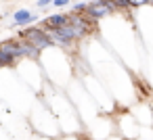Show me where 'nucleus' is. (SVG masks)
<instances>
[{"instance_id": "nucleus-13", "label": "nucleus", "mask_w": 153, "mask_h": 140, "mask_svg": "<svg viewBox=\"0 0 153 140\" xmlns=\"http://www.w3.org/2000/svg\"><path fill=\"white\" fill-rule=\"evenodd\" d=\"M69 25V13H55V15H48L42 19L40 27H44L46 32L51 29H59V27H65Z\"/></svg>"}, {"instance_id": "nucleus-20", "label": "nucleus", "mask_w": 153, "mask_h": 140, "mask_svg": "<svg viewBox=\"0 0 153 140\" xmlns=\"http://www.w3.org/2000/svg\"><path fill=\"white\" fill-rule=\"evenodd\" d=\"M67 4H69V0H55V4H53V7L61 9V7H67Z\"/></svg>"}, {"instance_id": "nucleus-22", "label": "nucleus", "mask_w": 153, "mask_h": 140, "mask_svg": "<svg viewBox=\"0 0 153 140\" xmlns=\"http://www.w3.org/2000/svg\"><path fill=\"white\" fill-rule=\"evenodd\" d=\"M82 136H84V140H88V136H86V132H82Z\"/></svg>"}, {"instance_id": "nucleus-14", "label": "nucleus", "mask_w": 153, "mask_h": 140, "mask_svg": "<svg viewBox=\"0 0 153 140\" xmlns=\"http://www.w3.org/2000/svg\"><path fill=\"white\" fill-rule=\"evenodd\" d=\"M86 15H88L90 19H94V21H101V19H105V17H111L113 13H111L105 4H101L99 0H97V2H90V4H88Z\"/></svg>"}, {"instance_id": "nucleus-17", "label": "nucleus", "mask_w": 153, "mask_h": 140, "mask_svg": "<svg viewBox=\"0 0 153 140\" xmlns=\"http://www.w3.org/2000/svg\"><path fill=\"white\" fill-rule=\"evenodd\" d=\"M0 140H15V138L7 132V127H4L2 123H0Z\"/></svg>"}, {"instance_id": "nucleus-10", "label": "nucleus", "mask_w": 153, "mask_h": 140, "mask_svg": "<svg viewBox=\"0 0 153 140\" xmlns=\"http://www.w3.org/2000/svg\"><path fill=\"white\" fill-rule=\"evenodd\" d=\"M19 38H25V40L32 42L38 50H46V48L55 46L51 34H48L44 27H40V25H30V27L21 29V32H19Z\"/></svg>"}, {"instance_id": "nucleus-6", "label": "nucleus", "mask_w": 153, "mask_h": 140, "mask_svg": "<svg viewBox=\"0 0 153 140\" xmlns=\"http://www.w3.org/2000/svg\"><path fill=\"white\" fill-rule=\"evenodd\" d=\"M0 123L7 127V132L15 138V140H32L34 138V130L30 125L27 115L19 113L17 109L0 102Z\"/></svg>"}, {"instance_id": "nucleus-16", "label": "nucleus", "mask_w": 153, "mask_h": 140, "mask_svg": "<svg viewBox=\"0 0 153 140\" xmlns=\"http://www.w3.org/2000/svg\"><path fill=\"white\" fill-rule=\"evenodd\" d=\"M147 4H149V0H130V7L132 9H143Z\"/></svg>"}, {"instance_id": "nucleus-12", "label": "nucleus", "mask_w": 153, "mask_h": 140, "mask_svg": "<svg viewBox=\"0 0 153 140\" xmlns=\"http://www.w3.org/2000/svg\"><path fill=\"white\" fill-rule=\"evenodd\" d=\"M36 21H38L36 13H32L30 9H17L13 13V19H11V25L9 27H25V25L36 23Z\"/></svg>"}, {"instance_id": "nucleus-21", "label": "nucleus", "mask_w": 153, "mask_h": 140, "mask_svg": "<svg viewBox=\"0 0 153 140\" xmlns=\"http://www.w3.org/2000/svg\"><path fill=\"white\" fill-rule=\"evenodd\" d=\"M32 140H59V138H51V136H40V134H34Z\"/></svg>"}, {"instance_id": "nucleus-15", "label": "nucleus", "mask_w": 153, "mask_h": 140, "mask_svg": "<svg viewBox=\"0 0 153 140\" xmlns=\"http://www.w3.org/2000/svg\"><path fill=\"white\" fill-rule=\"evenodd\" d=\"M113 2H115L117 11H128V9H132V7H130V0H113Z\"/></svg>"}, {"instance_id": "nucleus-5", "label": "nucleus", "mask_w": 153, "mask_h": 140, "mask_svg": "<svg viewBox=\"0 0 153 140\" xmlns=\"http://www.w3.org/2000/svg\"><path fill=\"white\" fill-rule=\"evenodd\" d=\"M30 119V125L34 130V134H40V136H51V138H61L63 132H61V125L57 121V117L53 115V111L44 105L42 98H38V102L34 105V109L30 111L27 115Z\"/></svg>"}, {"instance_id": "nucleus-18", "label": "nucleus", "mask_w": 153, "mask_h": 140, "mask_svg": "<svg viewBox=\"0 0 153 140\" xmlns=\"http://www.w3.org/2000/svg\"><path fill=\"white\" fill-rule=\"evenodd\" d=\"M59 140H84V136L82 134H63Z\"/></svg>"}, {"instance_id": "nucleus-7", "label": "nucleus", "mask_w": 153, "mask_h": 140, "mask_svg": "<svg viewBox=\"0 0 153 140\" xmlns=\"http://www.w3.org/2000/svg\"><path fill=\"white\" fill-rule=\"evenodd\" d=\"M13 69L21 77L23 84H27L38 96L42 94V90L46 86V75H44V69H42L40 61H36V59H21V61H17V65Z\"/></svg>"}, {"instance_id": "nucleus-8", "label": "nucleus", "mask_w": 153, "mask_h": 140, "mask_svg": "<svg viewBox=\"0 0 153 140\" xmlns=\"http://www.w3.org/2000/svg\"><path fill=\"white\" fill-rule=\"evenodd\" d=\"M86 136L88 140H109L111 136L117 134V127H115V117L109 115V113H101L97 119H92L88 125H86Z\"/></svg>"}, {"instance_id": "nucleus-11", "label": "nucleus", "mask_w": 153, "mask_h": 140, "mask_svg": "<svg viewBox=\"0 0 153 140\" xmlns=\"http://www.w3.org/2000/svg\"><path fill=\"white\" fill-rule=\"evenodd\" d=\"M130 113L136 117V121L140 125H153V105H149L147 100H138L130 107Z\"/></svg>"}, {"instance_id": "nucleus-4", "label": "nucleus", "mask_w": 153, "mask_h": 140, "mask_svg": "<svg viewBox=\"0 0 153 140\" xmlns=\"http://www.w3.org/2000/svg\"><path fill=\"white\" fill-rule=\"evenodd\" d=\"M65 92L69 94V98L74 100V105H76V109H78V113H80V117H82V121H84V125H88L92 119H97L103 111H101V107H99V102L92 98V94L84 88V84H82V80L80 77H76L67 88H65Z\"/></svg>"}, {"instance_id": "nucleus-2", "label": "nucleus", "mask_w": 153, "mask_h": 140, "mask_svg": "<svg viewBox=\"0 0 153 140\" xmlns=\"http://www.w3.org/2000/svg\"><path fill=\"white\" fill-rule=\"evenodd\" d=\"M38 98L40 96L27 84L21 82L15 69H0V102L17 109L23 115H30Z\"/></svg>"}, {"instance_id": "nucleus-1", "label": "nucleus", "mask_w": 153, "mask_h": 140, "mask_svg": "<svg viewBox=\"0 0 153 140\" xmlns=\"http://www.w3.org/2000/svg\"><path fill=\"white\" fill-rule=\"evenodd\" d=\"M40 98L44 100V105L57 117L63 134H82L86 130V125H84V121H82V117H80L74 100L69 98V94L63 88H57L51 82H46Z\"/></svg>"}, {"instance_id": "nucleus-9", "label": "nucleus", "mask_w": 153, "mask_h": 140, "mask_svg": "<svg viewBox=\"0 0 153 140\" xmlns=\"http://www.w3.org/2000/svg\"><path fill=\"white\" fill-rule=\"evenodd\" d=\"M113 117H115L117 136H122L124 140H138L143 125L136 121V117L130 113V109H124V107H120V111H117Z\"/></svg>"}, {"instance_id": "nucleus-19", "label": "nucleus", "mask_w": 153, "mask_h": 140, "mask_svg": "<svg viewBox=\"0 0 153 140\" xmlns=\"http://www.w3.org/2000/svg\"><path fill=\"white\" fill-rule=\"evenodd\" d=\"M38 9H44V7H48V4H55V0H38Z\"/></svg>"}, {"instance_id": "nucleus-3", "label": "nucleus", "mask_w": 153, "mask_h": 140, "mask_svg": "<svg viewBox=\"0 0 153 140\" xmlns=\"http://www.w3.org/2000/svg\"><path fill=\"white\" fill-rule=\"evenodd\" d=\"M40 65L44 69L46 82H51L57 88H67L78 75H76V65L71 61V57L67 55L65 48L61 46H51L46 50H42L40 55Z\"/></svg>"}]
</instances>
